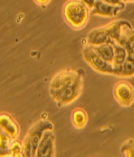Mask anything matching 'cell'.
Segmentation results:
<instances>
[{
	"label": "cell",
	"instance_id": "1",
	"mask_svg": "<svg viewBox=\"0 0 134 157\" xmlns=\"http://www.w3.org/2000/svg\"><path fill=\"white\" fill-rule=\"evenodd\" d=\"M84 87L81 71L66 68L56 72L49 84V94L60 107L73 103L81 96Z\"/></svg>",
	"mask_w": 134,
	"mask_h": 157
},
{
	"label": "cell",
	"instance_id": "2",
	"mask_svg": "<svg viewBox=\"0 0 134 157\" xmlns=\"http://www.w3.org/2000/svg\"><path fill=\"white\" fill-rule=\"evenodd\" d=\"M89 9L81 0H68L63 9L64 19L74 29H83L89 19Z\"/></svg>",
	"mask_w": 134,
	"mask_h": 157
},
{
	"label": "cell",
	"instance_id": "3",
	"mask_svg": "<svg viewBox=\"0 0 134 157\" xmlns=\"http://www.w3.org/2000/svg\"><path fill=\"white\" fill-rule=\"evenodd\" d=\"M49 130H53L54 126L47 119H40L30 127L22 142L24 149V156H35L36 149L44 132Z\"/></svg>",
	"mask_w": 134,
	"mask_h": 157
},
{
	"label": "cell",
	"instance_id": "4",
	"mask_svg": "<svg viewBox=\"0 0 134 157\" xmlns=\"http://www.w3.org/2000/svg\"><path fill=\"white\" fill-rule=\"evenodd\" d=\"M82 56L86 63L94 71L103 75H114L113 64L101 58L90 45L87 44L83 49Z\"/></svg>",
	"mask_w": 134,
	"mask_h": 157
},
{
	"label": "cell",
	"instance_id": "5",
	"mask_svg": "<svg viewBox=\"0 0 134 157\" xmlns=\"http://www.w3.org/2000/svg\"><path fill=\"white\" fill-rule=\"evenodd\" d=\"M36 157L56 156V136L53 130H46L36 149Z\"/></svg>",
	"mask_w": 134,
	"mask_h": 157
},
{
	"label": "cell",
	"instance_id": "6",
	"mask_svg": "<svg viewBox=\"0 0 134 157\" xmlns=\"http://www.w3.org/2000/svg\"><path fill=\"white\" fill-rule=\"evenodd\" d=\"M114 98L122 107H129L134 101V89L130 83L120 81L114 87Z\"/></svg>",
	"mask_w": 134,
	"mask_h": 157
},
{
	"label": "cell",
	"instance_id": "7",
	"mask_svg": "<svg viewBox=\"0 0 134 157\" xmlns=\"http://www.w3.org/2000/svg\"><path fill=\"white\" fill-rule=\"evenodd\" d=\"M0 128L5 132L12 140H18L20 134V126L11 114L0 113Z\"/></svg>",
	"mask_w": 134,
	"mask_h": 157
},
{
	"label": "cell",
	"instance_id": "8",
	"mask_svg": "<svg viewBox=\"0 0 134 157\" xmlns=\"http://www.w3.org/2000/svg\"><path fill=\"white\" fill-rule=\"evenodd\" d=\"M125 5H110L103 2L102 0H95L92 7V13L95 15L103 17H113L124 10Z\"/></svg>",
	"mask_w": 134,
	"mask_h": 157
},
{
	"label": "cell",
	"instance_id": "9",
	"mask_svg": "<svg viewBox=\"0 0 134 157\" xmlns=\"http://www.w3.org/2000/svg\"><path fill=\"white\" fill-rule=\"evenodd\" d=\"M87 44L91 45H98L106 43H113V41L110 38L107 26H101L92 30L87 36Z\"/></svg>",
	"mask_w": 134,
	"mask_h": 157
},
{
	"label": "cell",
	"instance_id": "10",
	"mask_svg": "<svg viewBox=\"0 0 134 157\" xmlns=\"http://www.w3.org/2000/svg\"><path fill=\"white\" fill-rule=\"evenodd\" d=\"M134 75V57L128 55L126 59L120 65L114 67V75L130 77Z\"/></svg>",
	"mask_w": 134,
	"mask_h": 157
},
{
	"label": "cell",
	"instance_id": "11",
	"mask_svg": "<svg viewBox=\"0 0 134 157\" xmlns=\"http://www.w3.org/2000/svg\"><path fill=\"white\" fill-rule=\"evenodd\" d=\"M71 122L75 128L83 129L89 122V114L83 108H75L71 111Z\"/></svg>",
	"mask_w": 134,
	"mask_h": 157
},
{
	"label": "cell",
	"instance_id": "12",
	"mask_svg": "<svg viewBox=\"0 0 134 157\" xmlns=\"http://www.w3.org/2000/svg\"><path fill=\"white\" fill-rule=\"evenodd\" d=\"M95 52L107 62L113 64L114 60V47L111 43H106L98 45H91Z\"/></svg>",
	"mask_w": 134,
	"mask_h": 157
},
{
	"label": "cell",
	"instance_id": "13",
	"mask_svg": "<svg viewBox=\"0 0 134 157\" xmlns=\"http://www.w3.org/2000/svg\"><path fill=\"white\" fill-rule=\"evenodd\" d=\"M114 47V60L113 64L114 67L118 66L124 62L128 56V53L126 49L122 45L118 44V43L113 41L112 43Z\"/></svg>",
	"mask_w": 134,
	"mask_h": 157
},
{
	"label": "cell",
	"instance_id": "14",
	"mask_svg": "<svg viewBox=\"0 0 134 157\" xmlns=\"http://www.w3.org/2000/svg\"><path fill=\"white\" fill-rule=\"evenodd\" d=\"M10 155L13 156H24V149L22 143L17 140H13L10 145Z\"/></svg>",
	"mask_w": 134,
	"mask_h": 157
},
{
	"label": "cell",
	"instance_id": "15",
	"mask_svg": "<svg viewBox=\"0 0 134 157\" xmlns=\"http://www.w3.org/2000/svg\"><path fill=\"white\" fill-rule=\"evenodd\" d=\"M121 152L127 156H134V140L130 139L124 143Z\"/></svg>",
	"mask_w": 134,
	"mask_h": 157
},
{
	"label": "cell",
	"instance_id": "16",
	"mask_svg": "<svg viewBox=\"0 0 134 157\" xmlns=\"http://www.w3.org/2000/svg\"><path fill=\"white\" fill-rule=\"evenodd\" d=\"M102 1L108 4L116 5V6H117V5H119V6L124 5V3L122 2L121 0H102Z\"/></svg>",
	"mask_w": 134,
	"mask_h": 157
},
{
	"label": "cell",
	"instance_id": "17",
	"mask_svg": "<svg viewBox=\"0 0 134 157\" xmlns=\"http://www.w3.org/2000/svg\"><path fill=\"white\" fill-rule=\"evenodd\" d=\"M81 1L84 2L89 9H92L94 6L95 0H81Z\"/></svg>",
	"mask_w": 134,
	"mask_h": 157
},
{
	"label": "cell",
	"instance_id": "18",
	"mask_svg": "<svg viewBox=\"0 0 134 157\" xmlns=\"http://www.w3.org/2000/svg\"><path fill=\"white\" fill-rule=\"evenodd\" d=\"M51 0H35V2L40 5V6H46L47 5Z\"/></svg>",
	"mask_w": 134,
	"mask_h": 157
},
{
	"label": "cell",
	"instance_id": "19",
	"mask_svg": "<svg viewBox=\"0 0 134 157\" xmlns=\"http://www.w3.org/2000/svg\"><path fill=\"white\" fill-rule=\"evenodd\" d=\"M122 2H133V0H121Z\"/></svg>",
	"mask_w": 134,
	"mask_h": 157
},
{
	"label": "cell",
	"instance_id": "20",
	"mask_svg": "<svg viewBox=\"0 0 134 157\" xmlns=\"http://www.w3.org/2000/svg\"><path fill=\"white\" fill-rule=\"evenodd\" d=\"M133 2H134V0H133Z\"/></svg>",
	"mask_w": 134,
	"mask_h": 157
}]
</instances>
